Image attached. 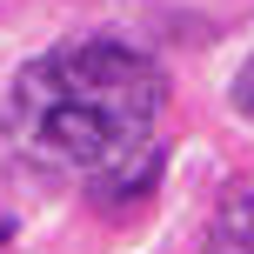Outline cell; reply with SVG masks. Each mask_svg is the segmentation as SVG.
<instances>
[{
	"instance_id": "1",
	"label": "cell",
	"mask_w": 254,
	"mask_h": 254,
	"mask_svg": "<svg viewBox=\"0 0 254 254\" xmlns=\"http://www.w3.org/2000/svg\"><path fill=\"white\" fill-rule=\"evenodd\" d=\"M34 67L54 87L80 94V101H101L114 114H134V121L161 114V67L140 47H127V40H67V47L40 54Z\"/></svg>"
},
{
	"instance_id": "2",
	"label": "cell",
	"mask_w": 254,
	"mask_h": 254,
	"mask_svg": "<svg viewBox=\"0 0 254 254\" xmlns=\"http://www.w3.org/2000/svg\"><path fill=\"white\" fill-rule=\"evenodd\" d=\"M214 254H254V188H234L214 214Z\"/></svg>"
},
{
	"instance_id": "3",
	"label": "cell",
	"mask_w": 254,
	"mask_h": 254,
	"mask_svg": "<svg viewBox=\"0 0 254 254\" xmlns=\"http://www.w3.org/2000/svg\"><path fill=\"white\" fill-rule=\"evenodd\" d=\"M228 107H234V114H254V54L241 61V74H234V87H228Z\"/></svg>"
},
{
	"instance_id": "4",
	"label": "cell",
	"mask_w": 254,
	"mask_h": 254,
	"mask_svg": "<svg viewBox=\"0 0 254 254\" xmlns=\"http://www.w3.org/2000/svg\"><path fill=\"white\" fill-rule=\"evenodd\" d=\"M7 234H13V228H7V221H0V241H7Z\"/></svg>"
}]
</instances>
